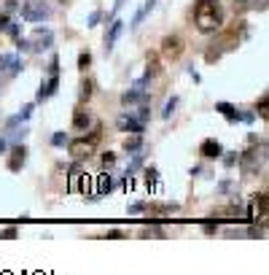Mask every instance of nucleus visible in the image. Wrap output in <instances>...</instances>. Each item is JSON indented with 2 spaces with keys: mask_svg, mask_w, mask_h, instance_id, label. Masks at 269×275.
I'll list each match as a JSON object with an SVG mask.
<instances>
[{
  "mask_svg": "<svg viewBox=\"0 0 269 275\" xmlns=\"http://www.w3.org/2000/svg\"><path fill=\"white\" fill-rule=\"evenodd\" d=\"M248 36V24L245 19H237L234 24H229V27H221L218 30L216 41L210 43V49L205 52V59L207 62H216V59H221L223 52H232V49L240 46V41Z\"/></svg>",
  "mask_w": 269,
  "mask_h": 275,
  "instance_id": "1",
  "label": "nucleus"
},
{
  "mask_svg": "<svg viewBox=\"0 0 269 275\" xmlns=\"http://www.w3.org/2000/svg\"><path fill=\"white\" fill-rule=\"evenodd\" d=\"M194 22H197V30L205 33V36H213L223 27V8L216 0H197L194 6Z\"/></svg>",
  "mask_w": 269,
  "mask_h": 275,
  "instance_id": "2",
  "label": "nucleus"
},
{
  "mask_svg": "<svg viewBox=\"0 0 269 275\" xmlns=\"http://www.w3.org/2000/svg\"><path fill=\"white\" fill-rule=\"evenodd\" d=\"M22 19L24 22H43V19H51V6L43 3V0H24L22 6Z\"/></svg>",
  "mask_w": 269,
  "mask_h": 275,
  "instance_id": "3",
  "label": "nucleus"
},
{
  "mask_svg": "<svg viewBox=\"0 0 269 275\" xmlns=\"http://www.w3.org/2000/svg\"><path fill=\"white\" fill-rule=\"evenodd\" d=\"M183 52H186V41H183L181 36H167L162 41V57L170 59V62H175V59L183 57Z\"/></svg>",
  "mask_w": 269,
  "mask_h": 275,
  "instance_id": "4",
  "label": "nucleus"
},
{
  "mask_svg": "<svg viewBox=\"0 0 269 275\" xmlns=\"http://www.w3.org/2000/svg\"><path fill=\"white\" fill-rule=\"evenodd\" d=\"M116 127L121 129V132H132V135H143V129H146V124L137 122V119L132 116V113H121V116L116 119Z\"/></svg>",
  "mask_w": 269,
  "mask_h": 275,
  "instance_id": "5",
  "label": "nucleus"
},
{
  "mask_svg": "<svg viewBox=\"0 0 269 275\" xmlns=\"http://www.w3.org/2000/svg\"><path fill=\"white\" fill-rule=\"evenodd\" d=\"M54 43V33L51 30H35V36H33V41H30V49L33 52H46V49H51Z\"/></svg>",
  "mask_w": 269,
  "mask_h": 275,
  "instance_id": "6",
  "label": "nucleus"
},
{
  "mask_svg": "<svg viewBox=\"0 0 269 275\" xmlns=\"http://www.w3.org/2000/svg\"><path fill=\"white\" fill-rule=\"evenodd\" d=\"M143 87H146V84L137 81L132 89H127V92L121 94V103H124V106H132V103H148L151 97H148V92H146Z\"/></svg>",
  "mask_w": 269,
  "mask_h": 275,
  "instance_id": "7",
  "label": "nucleus"
},
{
  "mask_svg": "<svg viewBox=\"0 0 269 275\" xmlns=\"http://www.w3.org/2000/svg\"><path fill=\"white\" fill-rule=\"evenodd\" d=\"M67 151H70L76 159H89L94 154V146L86 141V138H81V141H67Z\"/></svg>",
  "mask_w": 269,
  "mask_h": 275,
  "instance_id": "8",
  "label": "nucleus"
},
{
  "mask_svg": "<svg viewBox=\"0 0 269 275\" xmlns=\"http://www.w3.org/2000/svg\"><path fill=\"white\" fill-rule=\"evenodd\" d=\"M199 154L205 159H221L223 157V146L216 141V138H205V141L199 143Z\"/></svg>",
  "mask_w": 269,
  "mask_h": 275,
  "instance_id": "9",
  "label": "nucleus"
},
{
  "mask_svg": "<svg viewBox=\"0 0 269 275\" xmlns=\"http://www.w3.org/2000/svg\"><path fill=\"white\" fill-rule=\"evenodd\" d=\"M146 59H148V68H146V76L140 78V84H148L151 78H156L159 73H162V62H159V54L148 52V54H146Z\"/></svg>",
  "mask_w": 269,
  "mask_h": 275,
  "instance_id": "10",
  "label": "nucleus"
},
{
  "mask_svg": "<svg viewBox=\"0 0 269 275\" xmlns=\"http://www.w3.org/2000/svg\"><path fill=\"white\" fill-rule=\"evenodd\" d=\"M24 162H27V148L17 143V146L11 148V157H8V170H14V173H17V170H22Z\"/></svg>",
  "mask_w": 269,
  "mask_h": 275,
  "instance_id": "11",
  "label": "nucleus"
},
{
  "mask_svg": "<svg viewBox=\"0 0 269 275\" xmlns=\"http://www.w3.org/2000/svg\"><path fill=\"white\" fill-rule=\"evenodd\" d=\"M57 87H59V76H49V81H43V84H41V89H38V97H35V103H43V100L54 97Z\"/></svg>",
  "mask_w": 269,
  "mask_h": 275,
  "instance_id": "12",
  "label": "nucleus"
},
{
  "mask_svg": "<svg viewBox=\"0 0 269 275\" xmlns=\"http://www.w3.org/2000/svg\"><path fill=\"white\" fill-rule=\"evenodd\" d=\"M121 30H124L121 19H111V30H108V36H105V52H111L113 49V43H116L118 36H121Z\"/></svg>",
  "mask_w": 269,
  "mask_h": 275,
  "instance_id": "13",
  "label": "nucleus"
},
{
  "mask_svg": "<svg viewBox=\"0 0 269 275\" xmlns=\"http://www.w3.org/2000/svg\"><path fill=\"white\" fill-rule=\"evenodd\" d=\"M89 124H92V113H89V108L78 106L76 111H73V127L76 129H86Z\"/></svg>",
  "mask_w": 269,
  "mask_h": 275,
  "instance_id": "14",
  "label": "nucleus"
},
{
  "mask_svg": "<svg viewBox=\"0 0 269 275\" xmlns=\"http://www.w3.org/2000/svg\"><path fill=\"white\" fill-rule=\"evenodd\" d=\"M113 186H116V178H113L111 173H102V176L97 178V194H100V197L111 194V192H113Z\"/></svg>",
  "mask_w": 269,
  "mask_h": 275,
  "instance_id": "15",
  "label": "nucleus"
},
{
  "mask_svg": "<svg viewBox=\"0 0 269 275\" xmlns=\"http://www.w3.org/2000/svg\"><path fill=\"white\" fill-rule=\"evenodd\" d=\"M216 111L221 113V116H226V122H240V111L232 106V103H216Z\"/></svg>",
  "mask_w": 269,
  "mask_h": 275,
  "instance_id": "16",
  "label": "nucleus"
},
{
  "mask_svg": "<svg viewBox=\"0 0 269 275\" xmlns=\"http://www.w3.org/2000/svg\"><path fill=\"white\" fill-rule=\"evenodd\" d=\"M153 6H156V0H148L146 6H143V8H140V11H137V14H134V17H132V22H129V27H137V24H140V22H143V19H146V17H148V14H151V11H153Z\"/></svg>",
  "mask_w": 269,
  "mask_h": 275,
  "instance_id": "17",
  "label": "nucleus"
},
{
  "mask_svg": "<svg viewBox=\"0 0 269 275\" xmlns=\"http://www.w3.org/2000/svg\"><path fill=\"white\" fill-rule=\"evenodd\" d=\"M146 211H151V213H175L178 205L175 202H148Z\"/></svg>",
  "mask_w": 269,
  "mask_h": 275,
  "instance_id": "18",
  "label": "nucleus"
},
{
  "mask_svg": "<svg viewBox=\"0 0 269 275\" xmlns=\"http://www.w3.org/2000/svg\"><path fill=\"white\" fill-rule=\"evenodd\" d=\"M140 148H143V135H132V138L124 141V151L134 154V151H140Z\"/></svg>",
  "mask_w": 269,
  "mask_h": 275,
  "instance_id": "19",
  "label": "nucleus"
},
{
  "mask_svg": "<svg viewBox=\"0 0 269 275\" xmlns=\"http://www.w3.org/2000/svg\"><path fill=\"white\" fill-rule=\"evenodd\" d=\"M81 103H89V100H92V94H94V81L92 78H84L81 81Z\"/></svg>",
  "mask_w": 269,
  "mask_h": 275,
  "instance_id": "20",
  "label": "nucleus"
},
{
  "mask_svg": "<svg viewBox=\"0 0 269 275\" xmlns=\"http://www.w3.org/2000/svg\"><path fill=\"white\" fill-rule=\"evenodd\" d=\"M178 103H181V100H178V94H172V97L167 100V103H164V108H162V119H170L172 113H175Z\"/></svg>",
  "mask_w": 269,
  "mask_h": 275,
  "instance_id": "21",
  "label": "nucleus"
},
{
  "mask_svg": "<svg viewBox=\"0 0 269 275\" xmlns=\"http://www.w3.org/2000/svg\"><path fill=\"white\" fill-rule=\"evenodd\" d=\"M78 178H81V167H78V165H73V170H70V183H67V192H70V194L78 192Z\"/></svg>",
  "mask_w": 269,
  "mask_h": 275,
  "instance_id": "22",
  "label": "nucleus"
},
{
  "mask_svg": "<svg viewBox=\"0 0 269 275\" xmlns=\"http://www.w3.org/2000/svg\"><path fill=\"white\" fill-rule=\"evenodd\" d=\"M86 141L92 143V146H97V143L102 141V124H94V129L86 135Z\"/></svg>",
  "mask_w": 269,
  "mask_h": 275,
  "instance_id": "23",
  "label": "nucleus"
},
{
  "mask_svg": "<svg viewBox=\"0 0 269 275\" xmlns=\"http://www.w3.org/2000/svg\"><path fill=\"white\" fill-rule=\"evenodd\" d=\"M89 68H92V54H89V52H81V54H78V71L86 73Z\"/></svg>",
  "mask_w": 269,
  "mask_h": 275,
  "instance_id": "24",
  "label": "nucleus"
},
{
  "mask_svg": "<svg viewBox=\"0 0 269 275\" xmlns=\"http://www.w3.org/2000/svg\"><path fill=\"white\" fill-rule=\"evenodd\" d=\"M17 59V54H0V73L11 71V62Z\"/></svg>",
  "mask_w": 269,
  "mask_h": 275,
  "instance_id": "25",
  "label": "nucleus"
},
{
  "mask_svg": "<svg viewBox=\"0 0 269 275\" xmlns=\"http://www.w3.org/2000/svg\"><path fill=\"white\" fill-rule=\"evenodd\" d=\"M140 238H167V232H164V229H159V227H153V229H143Z\"/></svg>",
  "mask_w": 269,
  "mask_h": 275,
  "instance_id": "26",
  "label": "nucleus"
},
{
  "mask_svg": "<svg viewBox=\"0 0 269 275\" xmlns=\"http://www.w3.org/2000/svg\"><path fill=\"white\" fill-rule=\"evenodd\" d=\"M146 181H148V186H153V183L159 181V170L153 167V165L151 167H146Z\"/></svg>",
  "mask_w": 269,
  "mask_h": 275,
  "instance_id": "27",
  "label": "nucleus"
},
{
  "mask_svg": "<svg viewBox=\"0 0 269 275\" xmlns=\"http://www.w3.org/2000/svg\"><path fill=\"white\" fill-rule=\"evenodd\" d=\"M46 71H49V76H59V57H57V54L49 59V68H46Z\"/></svg>",
  "mask_w": 269,
  "mask_h": 275,
  "instance_id": "28",
  "label": "nucleus"
},
{
  "mask_svg": "<svg viewBox=\"0 0 269 275\" xmlns=\"http://www.w3.org/2000/svg\"><path fill=\"white\" fill-rule=\"evenodd\" d=\"M17 238H19V229L17 227H8V229L0 232V240H17Z\"/></svg>",
  "mask_w": 269,
  "mask_h": 275,
  "instance_id": "29",
  "label": "nucleus"
},
{
  "mask_svg": "<svg viewBox=\"0 0 269 275\" xmlns=\"http://www.w3.org/2000/svg\"><path fill=\"white\" fill-rule=\"evenodd\" d=\"M33 111H35V103H27V106L22 108V113H19V122H27V119L33 116Z\"/></svg>",
  "mask_w": 269,
  "mask_h": 275,
  "instance_id": "30",
  "label": "nucleus"
},
{
  "mask_svg": "<svg viewBox=\"0 0 269 275\" xmlns=\"http://www.w3.org/2000/svg\"><path fill=\"white\" fill-rule=\"evenodd\" d=\"M51 146H67V135L65 132H54L51 135Z\"/></svg>",
  "mask_w": 269,
  "mask_h": 275,
  "instance_id": "31",
  "label": "nucleus"
},
{
  "mask_svg": "<svg viewBox=\"0 0 269 275\" xmlns=\"http://www.w3.org/2000/svg\"><path fill=\"white\" fill-rule=\"evenodd\" d=\"M146 208H148V202H132L127 211L132 213V216H137V213H146Z\"/></svg>",
  "mask_w": 269,
  "mask_h": 275,
  "instance_id": "32",
  "label": "nucleus"
},
{
  "mask_svg": "<svg viewBox=\"0 0 269 275\" xmlns=\"http://www.w3.org/2000/svg\"><path fill=\"white\" fill-rule=\"evenodd\" d=\"M256 111H258V116H261V119H267V92H264L261 94V100H258V106H256Z\"/></svg>",
  "mask_w": 269,
  "mask_h": 275,
  "instance_id": "33",
  "label": "nucleus"
},
{
  "mask_svg": "<svg viewBox=\"0 0 269 275\" xmlns=\"http://www.w3.org/2000/svg\"><path fill=\"white\" fill-rule=\"evenodd\" d=\"M148 116H151V111H148V103H143V106H140V111H137V116H134V119L146 124V122H148Z\"/></svg>",
  "mask_w": 269,
  "mask_h": 275,
  "instance_id": "34",
  "label": "nucleus"
},
{
  "mask_svg": "<svg viewBox=\"0 0 269 275\" xmlns=\"http://www.w3.org/2000/svg\"><path fill=\"white\" fill-rule=\"evenodd\" d=\"M121 238H127V235H124L121 229H111V232H105L100 240H121Z\"/></svg>",
  "mask_w": 269,
  "mask_h": 275,
  "instance_id": "35",
  "label": "nucleus"
},
{
  "mask_svg": "<svg viewBox=\"0 0 269 275\" xmlns=\"http://www.w3.org/2000/svg\"><path fill=\"white\" fill-rule=\"evenodd\" d=\"M113 165H116V154L113 151L102 154V167H113Z\"/></svg>",
  "mask_w": 269,
  "mask_h": 275,
  "instance_id": "36",
  "label": "nucleus"
},
{
  "mask_svg": "<svg viewBox=\"0 0 269 275\" xmlns=\"http://www.w3.org/2000/svg\"><path fill=\"white\" fill-rule=\"evenodd\" d=\"M223 154H226V151H223ZM221 159H223V165H226V167H234L240 157H237V154H226V157H221Z\"/></svg>",
  "mask_w": 269,
  "mask_h": 275,
  "instance_id": "37",
  "label": "nucleus"
},
{
  "mask_svg": "<svg viewBox=\"0 0 269 275\" xmlns=\"http://www.w3.org/2000/svg\"><path fill=\"white\" fill-rule=\"evenodd\" d=\"M100 19H102V11H92V14H89V22H86V24H89V27H94Z\"/></svg>",
  "mask_w": 269,
  "mask_h": 275,
  "instance_id": "38",
  "label": "nucleus"
},
{
  "mask_svg": "<svg viewBox=\"0 0 269 275\" xmlns=\"http://www.w3.org/2000/svg\"><path fill=\"white\" fill-rule=\"evenodd\" d=\"M6 33H8V36H11V38H19V24H17V22H8Z\"/></svg>",
  "mask_w": 269,
  "mask_h": 275,
  "instance_id": "39",
  "label": "nucleus"
},
{
  "mask_svg": "<svg viewBox=\"0 0 269 275\" xmlns=\"http://www.w3.org/2000/svg\"><path fill=\"white\" fill-rule=\"evenodd\" d=\"M240 122H248V124L256 122V113L253 111H240Z\"/></svg>",
  "mask_w": 269,
  "mask_h": 275,
  "instance_id": "40",
  "label": "nucleus"
},
{
  "mask_svg": "<svg viewBox=\"0 0 269 275\" xmlns=\"http://www.w3.org/2000/svg\"><path fill=\"white\" fill-rule=\"evenodd\" d=\"M17 49L19 52H33V49H30V41H24V38H17Z\"/></svg>",
  "mask_w": 269,
  "mask_h": 275,
  "instance_id": "41",
  "label": "nucleus"
},
{
  "mask_svg": "<svg viewBox=\"0 0 269 275\" xmlns=\"http://www.w3.org/2000/svg\"><path fill=\"white\" fill-rule=\"evenodd\" d=\"M248 235H251V238H264V227H256V224H253V227L248 229Z\"/></svg>",
  "mask_w": 269,
  "mask_h": 275,
  "instance_id": "42",
  "label": "nucleus"
},
{
  "mask_svg": "<svg viewBox=\"0 0 269 275\" xmlns=\"http://www.w3.org/2000/svg\"><path fill=\"white\" fill-rule=\"evenodd\" d=\"M8 22H11V17H8V14H0V33H6Z\"/></svg>",
  "mask_w": 269,
  "mask_h": 275,
  "instance_id": "43",
  "label": "nucleus"
},
{
  "mask_svg": "<svg viewBox=\"0 0 269 275\" xmlns=\"http://www.w3.org/2000/svg\"><path fill=\"white\" fill-rule=\"evenodd\" d=\"M27 138V129H17V132L11 135V141H24Z\"/></svg>",
  "mask_w": 269,
  "mask_h": 275,
  "instance_id": "44",
  "label": "nucleus"
},
{
  "mask_svg": "<svg viewBox=\"0 0 269 275\" xmlns=\"http://www.w3.org/2000/svg\"><path fill=\"white\" fill-rule=\"evenodd\" d=\"M216 229H218V224H213V221L205 224V235H216Z\"/></svg>",
  "mask_w": 269,
  "mask_h": 275,
  "instance_id": "45",
  "label": "nucleus"
},
{
  "mask_svg": "<svg viewBox=\"0 0 269 275\" xmlns=\"http://www.w3.org/2000/svg\"><path fill=\"white\" fill-rule=\"evenodd\" d=\"M17 8H19L17 0H6V11H17Z\"/></svg>",
  "mask_w": 269,
  "mask_h": 275,
  "instance_id": "46",
  "label": "nucleus"
},
{
  "mask_svg": "<svg viewBox=\"0 0 269 275\" xmlns=\"http://www.w3.org/2000/svg\"><path fill=\"white\" fill-rule=\"evenodd\" d=\"M17 124H19V116H11V119H8V122H6V127H8V129H14V127H17Z\"/></svg>",
  "mask_w": 269,
  "mask_h": 275,
  "instance_id": "47",
  "label": "nucleus"
},
{
  "mask_svg": "<svg viewBox=\"0 0 269 275\" xmlns=\"http://www.w3.org/2000/svg\"><path fill=\"white\" fill-rule=\"evenodd\" d=\"M8 151V141L6 138H0V154H6Z\"/></svg>",
  "mask_w": 269,
  "mask_h": 275,
  "instance_id": "48",
  "label": "nucleus"
},
{
  "mask_svg": "<svg viewBox=\"0 0 269 275\" xmlns=\"http://www.w3.org/2000/svg\"><path fill=\"white\" fill-rule=\"evenodd\" d=\"M218 189H221V192H229V189H232V181H223Z\"/></svg>",
  "mask_w": 269,
  "mask_h": 275,
  "instance_id": "49",
  "label": "nucleus"
},
{
  "mask_svg": "<svg viewBox=\"0 0 269 275\" xmlns=\"http://www.w3.org/2000/svg\"><path fill=\"white\" fill-rule=\"evenodd\" d=\"M59 3H70V0H59Z\"/></svg>",
  "mask_w": 269,
  "mask_h": 275,
  "instance_id": "50",
  "label": "nucleus"
}]
</instances>
